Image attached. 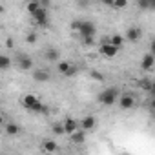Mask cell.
<instances>
[{"mask_svg": "<svg viewBox=\"0 0 155 155\" xmlns=\"http://www.w3.org/2000/svg\"><path fill=\"white\" fill-rule=\"evenodd\" d=\"M119 90L117 88H106V90H102L101 93H99V102L101 104H104V106H113L115 102H117V99H119Z\"/></svg>", "mask_w": 155, "mask_h": 155, "instance_id": "6da1fadb", "label": "cell"}, {"mask_svg": "<svg viewBox=\"0 0 155 155\" xmlns=\"http://www.w3.org/2000/svg\"><path fill=\"white\" fill-rule=\"evenodd\" d=\"M79 35H81V38L82 37H95L97 35V26L93 24V22H90V20H81V24H79Z\"/></svg>", "mask_w": 155, "mask_h": 155, "instance_id": "7a4b0ae2", "label": "cell"}, {"mask_svg": "<svg viewBox=\"0 0 155 155\" xmlns=\"http://www.w3.org/2000/svg\"><path fill=\"white\" fill-rule=\"evenodd\" d=\"M33 18H35V22L40 26V28H48V24H49V17H48V8H38L33 15H31Z\"/></svg>", "mask_w": 155, "mask_h": 155, "instance_id": "3957f363", "label": "cell"}, {"mask_svg": "<svg viewBox=\"0 0 155 155\" xmlns=\"http://www.w3.org/2000/svg\"><path fill=\"white\" fill-rule=\"evenodd\" d=\"M99 53H101L102 57H106V58H113V57L119 53V48L113 46V44H110L108 40H104V42L101 44V48H99Z\"/></svg>", "mask_w": 155, "mask_h": 155, "instance_id": "277c9868", "label": "cell"}, {"mask_svg": "<svg viewBox=\"0 0 155 155\" xmlns=\"http://www.w3.org/2000/svg\"><path fill=\"white\" fill-rule=\"evenodd\" d=\"M57 69L64 77H73V75H77V71H79V68H77L75 64H71V62H58Z\"/></svg>", "mask_w": 155, "mask_h": 155, "instance_id": "5b68a950", "label": "cell"}, {"mask_svg": "<svg viewBox=\"0 0 155 155\" xmlns=\"http://www.w3.org/2000/svg\"><path fill=\"white\" fill-rule=\"evenodd\" d=\"M140 38H142V29L137 28V26H131V28L126 31V37H124V40H128V42H131V44L139 42Z\"/></svg>", "mask_w": 155, "mask_h": 155, "instance_id": "8992f818", "label": "cell"}, {"mask_svg": "<svg viewBox=\"0 0 155 155\" xmlns=\"http://www.w3.org/2000/svg\"><path fill=\"white\" fill-rule=\"evenodd\" d=\"M119 106H120V110H131L133 106H135V97L133 95H130V93H124V95H119Z\"/></svg>", "mask_w": 155, "mask_h": 155, "instance_id": "52a82bcc", "label": "cell"}, {"mask_svg": "<svg viewBox=\"0 0 155 155\" xmlns=\"http://www.w3.org/2000/svg\"><path fill=\"white\" fill-rule=\"evenodd\" d=\"M95 126H97V119H95L93 115H88V117H84V119L79 122V128L84 130V131H91Z\"/></svg>", "mask_w": 155, "mask_h": 155, "instance_id": "ba28073f", "label": "cell"}, {"mask_svg": "<svg viewBox=\"0 0 155 155\" xmlns=\"http://www.w3.org/2000/svg\"><path fill=\"white\" fill-rule=\"evenodd\" d=\"M33 79H35L37 82H48V81L51 79V73H49L48 69H44V68H37V69L33 71Z\"/></svg>", "mask_w": 155, "mask_h": 155, "instance_id": "9c48e42d", "label": "cell"}, {"mask_svg": "<svg viewBox=\"0 0 155 155\" xmlns=\"http://www.w3.org/2000/svg\"><path fill=\"white\" fill-rule=\"evenodd\" d=\"M153 66H155V57H153V53H146V55L142 57V60H140V68H142L144 71H151Z\"/></svg>", "mask_w": 155, "mask_h": 155, "instance_id": "30bf717a", "label": "cell"}, {"mask_svg": "<svg viewBox=\"0 0 155 155\" xmlns=\"http://www.w3.org/2000/svg\"><path fill=\"white\" fill-rule=\"evenodd\" d=\"M17 62H18V68L24 69V71H28V69L33 68V60H31V57H28V55H18Z\"/></svg>", "mask_w": 155, "mask_h": 155, "instance_id": "8fae6325", "label": "cell"}, {"mask_svg": "<svg viewBox=\"0 0 155 155\" xmlns=\"http://www.w3.org/2000/svg\"><path fill=\"white\" fill-rule=\"evenodd\" d=\"M69 137H71V142H75V144H82V142L86 140V131L81 130V128H77L73 133H69Z\"/></svg>", "mask_w": 155, "mask_h": 155, "instance_id": "7c38bea8", "label": "cell"}, {"mask_svg": "<svg viewBox=\"0 0 155 155\" xmlns=\"http://www.w3.org/2000/svg\"><path fill=\"white\" fill-rule=\"evenodd\" d=\"M37 102H38V97L33 95V93H28V95H24V99H22V106H24L26 110H31Z\"/></svg>", "mask_w": 155, "mask_h": 155, "instance_id": "4fadbf2b", "label": "cell"}, {"mask_svg": "<svg viewBox=\"0 0 155 155\" xmlns=\"http://www.w3.org/2000/svg\"><path fill=\"white\" fill-rule=\"evenodd\" d=\"M44 57H46L48 62H57V60L60 58V51H58L57 48H48L46 53H44Z\"/></svg>", "mask_w": 155, "mask_h": 155, "instance_id": "5bb4252c", "label": "cell"}, {"mask_svg": "<svg viewBox=\"0 0 155 155\" xmlns=\"http://www.w3.org/2000/svg\"><path fill=\"white\" fill-rule=\"evenodd\" d=\"M137 2V8L140 11H151L155 9V0H135Z\"/></svg>", "mask_w": 155, "mask_h": 155, "instance_id": "9a60e30c", "label": "cell"}, {"mask_svg": "<svg viewBox=\"0 0 155 155\" xmlns=\"http://www.w3.org/2000/svg\"><path fill=\"white\" fill-rule=\"evenodd\" d=\"M62 126H64V133H73L77 128H79V122H77L75 119H66L64 122H62Z\"/></svg>", "mask_w": 155, "mask_h": 155, "instance_id": "2e32d148", "label": "cell"}, {"mask_svg": "<svg viewBox=\"0 0 155 155\" xmlns=\"http://www.w3.org/2000/svg\"><path fill=\"white\" fill-rule=\"evenodd\" d=\"M18 133H20V126H18L17 122H8V124H6V135L15 137V135H18Z\"/></svg>", "mask_w": 155, "mask_h": 155, "instance_id": "e0dca14e", "label": "cell"}, {"mask_svg": "<svg viewBox=\"0 0 155 155\" xmlns=\"http://www.w3.org/2000/svg\"><path fill=\"white\" fill-rule=\"evenodd\" d=\"M42 150H44V151L53 153V151H57V150H58V146H57V142H55V140H51V139H44V140H42Z\"/></svg>", "mask_w": 155, "mask_h": 155, "instance_id": "ac0fdd59", "label": "cell"}, {"mask_svg": "<svg viewBox=\"0 0 155 155\" xmlns=\"http://www.w3.org/2000/svg\"><path fill=\"white\" fill-rule=\"evenodd\" d=\"M13 66V60L8 55H0V71H8Z\"/></svg>", "mask_w": 155, "mask_h": 155, "instance_id": "d6986e66", "label": "cell"}, {"mask_svg": "<svg viewBox=\"0 0 155 155\" xmlns=\"http://www.w3.org/2000/svg\"><path fill=\"white\" fill-rule=\"evenodd\" d=\"M104 40H108L110 44H113V46H117V48H120L126 40H124V37L122 35H113V37H106Z\"/></svg>", "mask_w": 155, "mask_h": 155, "instance_id": "ffe728a7", "label": "cell"}, {"mask_svg": "<svg viewBox=\"0 0 155 155\" xmlns=\"http://www.w3.org/2000/svg\"><path fill=\"white\" fill-rule=\"evenodd\" d=\"M139 88L144 90V91H151V90H153V82H151L150 79H140V81H139Z\"/></svg>", "mask_w": 155, "mask_h": 155, "instance_id": "44dd1931", "label": "cell"}, {"mask_svg": "<svg viewBox=\"0 0 155 155\" xmlns=\"http://www.w3.org/2000/svg\"><path fill=\"white\" fill-rule=\"evenodd\" d=\"M40 8V4H38V0H29V2H28V6H26V9H28V13L29 15H33L37 9Z\"/></svg>", "mask_w": 155, "mask_h": 155, "instance_id": "7402d4cb", "label": "cell"}, {"mask_svg": "<svg viewBox=\"0 0 155 155\" xmlns=\"http://www.w3.org/2000/svg\"><path fill=\"white\" fill-rule=\"evenodd\" d=\"M90 77L93 81H99V82H104V75L101 73V71H97V69H91L90 71Z\"/></svg>", "mask_w": 155, "mask_h": 155, "instance_id": "603a6c76", "label": "cell"}, {"mask_svg": "<svg viewBox=\"0 0 155 155\" xmlns=\"http://www.w3.org/2000/svg\"><path fill=\"white\" fill-rule=\"evenodd\" d=\"M51 130H53L55 135H64V126H62V122H55V124L51 126Z\"/></svg>", "mask_w": 155, "mask_h": 155, "instance_id": "cb8c5ba5", "label": "cell"}, {"mask_svg": "<svg viewBox=\"0 0 155 155\" xmlns=\"http://www.w3.org/2000/svg\"><path fill=\"white\" fill-rule=\"evenodd\" d=\"M128 6V0H113V9H124Z\"/></svg>", "mask_w": 155, "mask_h": 155, "instance_id": "d4e9b609", "label": "cell"}, {"mask_svg": "<svg viewBox=\"0 0 155 155\" xmlns=\"http://www.w3.org/2000/svg\"><path fill=\"white\" fill-rule=\"evenodd\" d=\"M26 42H28V44H35V42H37V33H35V31L28 33V35H26Z\"/></svg>", "mask_w": 155, "mask_h": 155, "instance_id": "484cf974", "label": "cell"}, {"mask_svg": "<svg viewBox=\"0 0 155 155\" xmlns=\"http://www.w3.org/2000/svg\"><path fill=\"white\" fill-rule=\"evenodd\" d=\"M81 40H82L84 46H93V44H95V38H93V37H82Z\"/></svg>", "mask_w": 155, "mask_h": 155, "instance_id": "4316f807", "label": "cell"}, {"mask_svg": "<svg viewBox=\"0 0 155 155\" xmlns=\"http://www.w3.org/2000/svg\"><path fill=\"white\" fill-rule=\"evenodd\" d=\"M6 48H9V49H11V48H15V40H13L11 37H9V38H6Z\"/></svg>", "mask_w": 155, "mask_h": 155, "instance_id": "83f0119b", "label": "cell"}, {"mask_svg": "<svg viewBox=\"0 0 155 155\" xmlns=\"http://www.w3.org/2000/svg\"><path fill=\"white\" fill-rule=\"evenodd\" d=\"M79 24H81V20H73V22H71V29L77 31V29H79Z\"/></svg>", "mask_w": 155, "mask_h": 155, "instance_id": "f1b7e54d", "label": "cell"}, {"mask_svg": "<svg viewBox=\"0 0 155 155\" xmlns=\"http://www.w3.org/2000/svg\"><path fill=\"white\" fill-rule=\"evenodd\" d=\"M101 2H102L104 6H108V8H111V6H113V0H101Z\"/></svg>", "mask_w": 155, "mask_h": 155, "instance_id": "f546056e", "label": "cell"}, {"mask_svg": "<svg viewBox=\"0 0 155 155\" xmlns=\"http://www.w3.org/2000/svg\"><path fill=\"white\" fill-rule=\"evenodd\" d=\"M38 4H40L42 8H48V6H49V0H38Z\"/></svg>", "mask_w": 155, "mask_h": 155, "instance_id": "4dcf8cb0", "label": "cell"}, {"mask_svg": "<svg viewBox=\"0 0 155 155\" xmlns=\"http://www.w3.org/2000/svg\"><path fill=\"white\" fill-rule=\"evenodd\" d=\"M77 4H79V6H84V8H86L90 2H88V0H77Z\"/></svg>", "mask_w": 155, "mask_h": 155, "instance_id": "1f68e13d", "label": "cell"}, {"mask_svg": "<svg viewBox=\"0 0 155 155\" xmlns=\"http://www.w3.org/2000/svg\"><path fill=\"white\" fill-rule=\"evenodd\" d=\"M6 124V120H4V115H0V126H4Z\"/></svg>", "mask_w": 155, "mask_h": 155, "instance_id": "d6a6232c", "label": "cell"}, {"mask_svg": "<svg viewBox=\"0 0 155 155\" xmlns=\"http://www.w3.org/2000/svg\"><path fill=\"white\" fill-rule=\"evenodd\" d=\"M4 11H6V8H4L2 4H0V13H4Z\"/></svg>", "mask_w": 155, "mask_h": 155, "instance_id": "836d02e7", "label": "cell"}]
</instances>
